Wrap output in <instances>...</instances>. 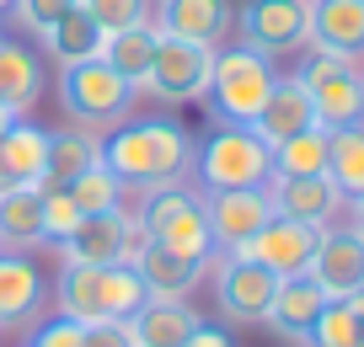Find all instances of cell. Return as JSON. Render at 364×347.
Wrapping results in <instances>:
<instances>
[{
    "label": "cell",
    "mask_w": 364,
    "mask_h": 347,
    "mask_svg": "<svg viewBox=\"0 0 364 347\" xmlns=\"http://www.w3.org/2000/svg\"><path fill=\"white\" fill-rule=\"evenodd\" d=\"M348 209H353V214H348V230H353V236H359V241H364V198H353V203H348Z\"/></svg>",
    "instance_id": "cell-39"
},
{
    "label": "cell",
    "mask_w": 364,
    "mask_h": 347,
    "mask_svg": "<svg viewBox=\"0 0 364 347\" xmlns=\"http://www.w3.org/2000/svg\"><path fill=\"white\" fill-rule=\"evenodd\" d=\"M59 262H91V268L129 262V209L86 214V219L59 241Z\"/></svg>",
    "instance_id": "cell-17"
},
{
    "label": "cell",
    "mask_w": 364,
    "mask_h": 347,
    "mask_svg": "<svg viewBox=\"0 0 364 347\" xmlns=\"http://www.w3.org/2000/svg\"><path fill=\"white\" fill-rule=\"evenodd\" d=\"M198 321H204V315H198L188 299H145L134 315H129V331H134L139 347H182L193 336Z\"/></svg>",
    "instance_id": "cell-22"
},
{
    "label": "cell",
    "mask_w": 364,
    "mask_h": 347,
    "mask_svg": "<svg viewBox=\"0 0 364 347\" xmlns=\"http://www.w3.org/2000/svg\"><path fill=\"white\" fill-rule=\"evenodd\" d=\"M97 160H102V134H91V128H48V171H43V182L65 187V182H75L86 166H97Z\"/></svg>",
    "instance_id": "cell-27"
},
{
    "label": "cell",
    "mask_w": 364,
    "mask_h": 347,
    "mask_svg": "<svg viewBox=\"0 0 364 347\" xmlns=\"http://www.w3.org/2000/svg\"><path fill=\"white\" fill-rule=\"evenodd\" d=\"M353 347H364V321H359V336H353Z\"/></svg>",
    "instance_id": "cell-44"
},
{
    "label": "cell",
    "mask_w": 364,
    "mask_h": 347,
    "mask_svg": "<svg viewBox=\"0 0 364 347\" xmlns=\"http://www.w3.org/2000/svg\"><path fill=\"white\" fill-rule=\"evenodd\" d=\"M353 336H359V315H353L348 299H327L316 315V326H311L306 347H353Z\"/></svg>",
    "instance_id": "cell-32"
},
{
    "label": "cell",
    "mask_w": 364,
    "mask_h": 347,
    "mask_svg": "<svg viewBox=\"0 0 364 347\" xmlns=\"http://www.w3.org/2000/svg\"><path fill=\"white\" fill-rule=\"evenodd\" d=\"M316 241H321L316 224H300V219H284V214H273V219L262 224L257 236H252L247 257H252V262H262L273 278H300V272L311 268V257H316Z\"/></svg>",
    "instance_id": "cell-13"
},
{
    "label": "cell",
    "mask_w": 364,
    "mask_h": 347,
    "mask_svg": "<svg viewBox=\"0 0 364 347\" xmlns=\"http://www.w3.org/2000/svg\"><path fill=\"white\" fill-rule=\"evenodd\" d=\"M150 299L145 278L134 272V262H59V283H54V310L70 321L91 326V321H129L139 304Z\"/></svg>",
    "instance_id": "cell-2"
},
{
    "label": "cell",
    "mask_w": 364,
    "mask_h": 347,
    "mask_svg": "<svg viewBox=\"0 0 364 347\" xmlns=\"http://www.w3.org/2000/svg\"><path fill=\"white\" fill-rule=\"evenodd\" d=\"M38 43L48 48V59H59V65H86V59H102V43H107V33L97 22H91L80 6H70L65 16H59L54 27H48Z\"/></svg>",
    "instance_id": "cell-26"
},
{
    "label": "cell",
    "mask_w": 364,
    "mask_h": 347,
    "mask_svg": "<svg viewBox=\"0 0 364 347\" xmlns=\"http://www.w3.org/2000/svg\"><path fill=\"white\" fill-rule=\"evenodd\" d=\"M273 219L268 187H241V192H204V224L215 241V257L225 251H247L252 236Z\"/></svg>",
    "instance_id": "cell-10"
},
{
    "label": "cell",
    "mask_w": 364,
    "mask_h": 347,
    "mask_svg": "<svg viewBox=\"0 0 364 347\" xmlns=\"http://www.w3.org/2000/svg\"><path fill=\"white\" fill-rule=\"evenodd\" d=\"M182 347H236V342H230V331H225V326H209V321H198V326H193V336H188Z\"/></svg>",
    "instance_id": "cell-38"
},
{
    "label": "cell",
    "mask_w": 364,
    "mask_h": 347,
    "mask_svg": "<svg viewBox=\"0 0 364 347\" xmlns=\"http://www.w3.org/2000/svg\"><path fill=\"white\" fill-rule=\"evenodd\" d=\"M134 97L139 91L102 59L86 65H59V107L70 112V123L80 128H113L124 118H134Z\"/></svg>",
    "instance_id": "cell-6"
},
{
    "label": "cell",
    "mask_w": 364,
    "mask_h": 347,
    "mask_svg": "<svg viewBox=\"0 0 364 347\" xmlns=\"http://www.w3.org/2000/svg\"><path fill=\"white\" fill-rule=\"evenodd\" d=\"M70 6H75V0H16V6H11V22L22 27L27 38H43L48 27L70 11Z\"/></svg>",
    "instance_id": "cell-35"
},
{
    "label": "cell",
    "mask_w": 364,
    "mask_h": 347,
    "mask_svg": "<svg viewBox=\"0 0 364 347\" xmlns=\"http://www.w3.org/2000/svg\"><path fill=\"white\" fill-rule=\"evenodd\" d=\"M193 134L161 112V118H124L102 134V166L124 182V192H150V187H171V182H188L193 171Z\"/></svg>",
    "instance_id": "cell-1"
},
{
    "label": "cell",
    "mask_w": 364,
    "mask_h": 347,
    "mask_svg": "<svg viewBox=\"0 0 364 347\" xmlns=\"http://www.w3.org/2000/svg\"><path fill=\"white\" fill-rule=\"evenodd\" d=\"M273 177H327V128H300V134L273 145Z\"/></svg>",
    "instance_id": "cell-30"
},
{
    "label": "cell",
    "mask_w": 364,
    "mask_h": 347,
    "mask_svg": "<svg viewBox=\"0 0 364 347\" xmlns=\"http://www.w3.org/2000/svg\"><path fill=\"white\" fill-rule=\"evenodd\" d=\"M65 187H70V198H75L80 214H113V209H124V198H129L124 182H118L102 160H97V166H86L75 182H65Z\"/></svg>",
    "instance_id": "cell-31"
},
{
    "label": "cell",
    "mask_w": 364,
    "mask_h": 347,
    "mask_svg": "<svg viewBox=\"0 0 364 347\" xmlns=\"http://www.w3.org/2000/svg\"><path fill=\"white\" fill-rule=\"evenodd\" d=\"M43 241V187L0 192V251H33Z\"/></svg>",
    "instance_id": "cell-24"
},
{
    "label": "cell",
    "mask_w": 364,
    "mask_h": 347,
    "mask_svg": "<svg viewBox=\"0 0 364 347\" xmlns=\"http://www.w3.org/2000/svg\"><path fill=\"white\" fill-rule=\"evenodd\" d=\"M43 59L33 54L27 43H0V101L16 112V118H27V112L38 107V97H43Z\"/></svg>",
    "instance_id": "cell-23"
},
{
    "label": "cell",
    "mask_w": 364,
    "mask_h": 347,
    "mask_svg": "<svg viewBox=\"0 0 364 347\" xmlns=\"http://www.w3.org/2000/svg\"><path fill=\"white\" fill-rule=\"evenodd\" d=\"M306 278L327 299H353L364 289V241L348 224H321V241H316V257H311Z\"/></svg>",
    "instance_id": "cell-11"
},
{
    "label": "cell",
    "mask_w": 364,
    "mask_h": 347,
    "mask_svg": "<svg viewBox=\"0 0 364 347\" xmlns=\"http://www.w3.org/2000/svg\"><path fill=\"white\" fill-rule=\"evenodd\" d=\"M209 70H215V48L209 43H188V38H156V59H150L139 91L166 107H188V101H204Z\"/></svg>",
    "instance_id": "cell-8"
},
{
    "label": "cell",
    "mask_w": 364,
    "mask_h": 347,
    "mask_svg": "<svg viewBox=\"0 0 364 347\" xmlns=\"http://www.w3.org/2000/svg\"><path fill=\"white\" fill-rule=\"evenodd\" d=\"M80 336H86V326L70 321V315H43V321L33 326V336H27V347H80Z\"/></svg>",
    "instance_id": "cell-36"
},
{
    "label": "cell",
    "mask_w": 364,
    "mask_h": 347,
    "mask_svg": "<svg viewBox=\"0 0 364 347\" xmlns=\"http://www.w3.org/2000/svg\"><path fill=\"white\" fill-rule=\"evenodd\" d=\"M327 182L338 187L343 203L364 198V123L327 128Z\"/></svg>",
    "instance_id": "cell-28"
},
{
    "label": "cell",
    "mask_w": 364,
    "mask_h": 347,
    "mask_svg": "<svg viewBox=\"0 0 364 347\" xmlns=\"http://www.w3.org/2000/svg\"><path fill=\"white\" fill-rule=\"evenodd\" d=\"M0 43H6V27H0Z\"/></svg>",
    "instance_id": "cell-45"
},
{
    "label": "cell",
    "mask_w": 364,
    "mask_h": 347,
    "mask_svg": "<svg viewBox=\"0 0 364 347\" xmlns=\"http://www.w3.org/2000/svg\"><path fill=\"white\" fill-rule=\"evenodd\" d=\"M129 214L150 230L156 246L177 251V257H193V262H215V241H209V224H204V192H193L188 182L139 192Z\"/></svg>",
    "instance_id": "cell-4"
},
{
    "label": "cell",
    "mask_w": 364,
    "mask_h": 347,
    "mask_svg": "<svg viewBox=\"0 0 364 347\" xmlns=\"http://www.w3.org/2000/svg\"><path fill=\"white\" fill-rule=\"evenodd\" d=\"M0 160L22 187H43V171H48V128L33 123V118H16L0 139Z\"/></svg>",
    "instance_id": "cell-25"
},
{
    "label": "cell",
    "mask_w": 364,
    "mask_h": 347,
    "mask_svg": "<svg viewBox=\"0 0 364 347\" xmlns=\"http://www.w3.org/2000/svg\"><path fill=\"white\" fill-rule=\"evenodd\" d=\"M321 304H327V294H321L306 272H300V278H279V294H273L262 326H268L273 336H284V342H306L316 315H321Z\"/></svg>",
    "instance_id": "cell-20"
},
{
    "label": "cell",
    "mask_w": 364,
    "mask_h": 347,
    "mask_svg": "<svg viewBox=\"0 0 364 347\" xmlns=\"http://www.w3.org/2000/svg\"><path fill=\"white\" fill-rule=\"evenodd\" d=\"M273 80H279V65L268 54H257L247 43H220L209 86H204V107L215 118V128H252Z\"/></svg>",
    "instance_id": "cell-3"
},
{
    "label": "cell",
    "mask_w": 364,
    "mask_h": 347,
    "mask_svg": "<svg viewBox=\"0 0 364 347\" xmlns=\"http://www.w3.org/2000/svg\"><path fill=\"white\" fill-rule=\"evenodd\" d=\"M80 219H86V214L75 209L70 187H54V182H43V241H48V246H59V241H65Z\"/></svg>",
    "instance_id": "cell-34"
},
{
    "label": "cell",
    "mask_w": 364,
    "mask_h": 347,
    "mask_svg": "<svg viewBox=\"0 0 364 347\" xmlns=\"http://www.w3.org/2000/svg\"><path fill=\"white\" fill-rule=\"evenodd\" d=\"M306 48L364 59V0H306Z\"/></svg>",
    "instance_id": "cell-14"
},
{
    "label": "cell",
    "mask_w": 364,
    "mask_h": 347,
    "mask_svg": "<svg viewBox=\"0 0 364 347\" xmlns=\"http://www.w3.org/2000/svg\"><path fill=\"white\" fill-rule=\"evenodd\" d=\"M236 27L247 48L279 59L289 48H306V0H247Z\"/></svg>",
    "instance_id": "cell-12"
},
{
    "label": "cell",
    "mask_w": 364,
    "mask_h": 347,
    "mask_svg": "<svg viewBox=\"0 0 364 347\" xmlns=\"http://www.w3.org/2000/svg\"><path fill=\"white\" fill-rule=\"evenodd\" d=\"M156 22H139V27H124V33H107L102 43V65H113L118 75L129 80V86L139 91V80H145L150 59H156Z\"/></svg>",
    "instance_id": "cell-29"
},
{
    "label": "cell",
    "mask_w": 364,
    "mask_h": 347,
    "mask_svg": "<svg viewBox=\"0 0 364 347\" xmlns=\"http://www.w3.org/2000/svg\"><path fill=\"white\" fill-rule=\"evenodd\" d=\"M215 268V310L225 326H262L268 321V304L279 294V278H273L262 262H252L247 251H225V257L209 262Z\"/></svg>",
    "instance_id": "cell-9"
},
{
    "label": "cell",
    "mask_w": 364,
    "mask_h": 347,
    "mask_svg": "<svg viewBox=\"0 0 364 347\" xmlns=\"http://www.w3.org/2000/svg\"><path fill=\"white\" fill-rule=\"evenodd\" d=\"M252 128H257L268 145H279V139L300 134V128H316V107H311L306 86H300L295 75H279L268 86V97H262L257 118H252Z\"/></svg>",
    "instance_id": "cell-19"
},
{
    "label": "cell",
    "mask_w": 364,
    "mask_h": 347,
    "mask_svg": "<svg viewBox=\"0 0 364 347\" xmlns=\"http://www.w3.org/2000/svg\"><path fill=\"white\" fill-rule=\"evenodd\" d=\"M80 347H139L134 331H129V321H91L86 336H80Z\"/></svg>",
    "instance_id": "cell-37"
},
{
    "label": "cell",
    "mask_w": 364,
    "mask_h": 347,
    "mask_svg": "<svg viewBox=\"0 0 364 347\" xmlns=\"http://www.w3.org/2000/svg\"><path fill=\"white\" fill-rule=\"evenodd\" d=\"M150 22L166 38H188V43L220 48L236 33V6H230V0H156Z\"/></svg>",
    "instance_id": "cell-15"
},
{
    "label": "cell",
    "mask_w": 364,
    "mask_h": 347,
    "mask_svg": "<svg viewBox=\"0 0 364 347\" xmlns=\"http://www.w3.org/2000/svg\"><path fill=\"white\" fill-rule=\"evenodd\" d=\"M11 6H16V0H0V22H6V16H11Z\"/></svg>",
    "instance_id": "cell-43"
},
{
    "label": "cell",
    "mask_w": 364,
    "mask_h": 347,
    "mask_svg": "<svg viewBox=\"0 0 364 347\" xmlns=\"http://www.w3.org/2000/svg\"><path fill=\"white\" fill-rule=\"evenodd\" d=\"M75 6H80L97 27H102V33L139 27V22H150V11H156V0H75Z\"/></svg>",
    "instance_id": "cell-33"
},
{
    "label": "cell",
    "mask_w": 364,
    "mask_h": 347,
    "mask_svg": "<svg viewBox=\"0 0 364 347\" xmlns=\"http://www.w3.org/2000/svg\"><path fill=\"white\" fill-rule=\"evenodd\" d=\"M11 123H16V112L6 107V101H0V139H6V128H11Z\"/></svg>",
    "instance_id": "cell-40"
},
{
    "label": "cell",
    "mask_w": 364,
    "mask_h": 347,
    "mask_svg": "<svg viewBox=\"0 0 364 347\" xmlns=\"http://www.w3.org/2000/svg\"><path fill=\"white\" fill-rule=\"evenodd\" d=\"M43 272L27 251H0V331L6 326H38L43 321Z\"/></svg>",
    "instance_id": "cell-16"
},
{
    "label": "cell",
    "mask_w": 364,
    "mask_h": 347,
    "mask_svg": "<svg viewBox=\"0 0 364 347\" xmlns=\"http://www.w3.org/2000/svg\"><path fill=\"white\" fill-rule=\"evenodd\" d=\"M198 187L204 192H241L273 182V145L257 128H215L193 155Z\"/></svg>",
    "instance_id": "cell-5"
},
{
    "label": "cell",
    "mask_w": 364,
    "mask_h": 347,
    "mask_svg": "<svg viewBox=\"0 0 364 347\" xmlns=\"http://www.w3.org/2000/svg\"><path fill=\"white\" fill-rule=\"evenodd\" d=\"M11 187H22V182H16L11 171H6V160H0V192H11Z\"/></svg>",
    "instance_id": "cell-41"
},
{
    "label": "cell",
    "mask_w": 364,
    "mask_h": 347,
    "mask_svg": "<svg viewBox=\"0 0 364 347\" xmlns=\"http://www.w3.org/2000/svg\"><path fill=\"white\" fill-rule=\"evenodd\" d=\"M268 203L273 214H284V219H300V224H332L343 209L338 187L327 177H273L268 182Z\"/></svg>",
    "instance_id": "cell-18"
},
{
    "label": "cell",
    "mask_w": 364,
    "mask_h": 347,
    "mask_svg": "<svg viewBox=\"0 0 364 347\" xmlns=\"http://www.w3.org/2000/svg\"><path fill=\"white\" fill-rule=\"evenodd\" d=\"M295 80L306 86L311 107H316V123L321 128H353L364 123V70L353 59H338V54H316L311 48L300 59Z\"/></svg>",
    "instance_id": "cell-7"
},
{
    "label": "cell",
    "mask_w": 364,
    "mask_h": 347,
    "mask_svg": "<svg viewBox=\"0 0 364 347\" xmlns=\"http://www.w3.org/2000/svg\"><path fill=\"white\" fill-rule=\"evenodd\" d=\"M348 304H353V315H359V321H364V289H359V294H353V299H348Z\"/></svg>",
    "instance_id": "cell-42"
},
{
    "label": "cell",
    "mask_w": 364,
    "mask_h": 347,
    "mask_svg": "<svg viewBox=\"0 0 364 347\" xmlns=\"http://www.w3.org/2000/svg\"><path fill=\"white\" fill-rule=\"evenodd\" d=\"M134 272L145 278L150 299H188V294L198 289V278L209 272V262L177 257V251H166V246H156V241H150V246L134 257Z\"/></svg>",
    "instance_id": "cell-21"
}]
</instances>
